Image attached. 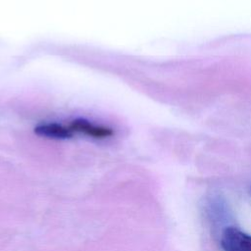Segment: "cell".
<instances>
[{"mask_svg": "<svg viewBox=\"0 0 251 251\" xmlns=\"http://www.w3.org/2000/svg\"><path fill=\"white\" fill-rule=\"evenodd\" d=\"M73 132H79L93 138H107L114 134L110 127L93 124L84 119H76L69 125Z\"/></svg>", "mask_w": 251, "mask_h": 251, "instance_id": "cell-2", "label": "cell"}, {"mask_svg": "<svg viewBox=\"0 0 251 251\" xmlns=\"http://www.w3.org/2000/svg\"><path fill=\"white\" fill-rule=\"evenodd\" d=\"M34 131L38 135L46 136L50 138H57V139L70 138L74 134L70 126H65L63 125H59L55 123L40 125L34 128Z\"/></svg>", "mask_w": 251, "mask_h": 251, "instance_id": "cell-3", "label": "cell"}, {"mask_svg": "<svg viewBox=\"0 0 251 251\" xmlns=\"http://www.w3.org/2000/svg\"><path fill=\"white\" fill-rule=\"evenodd\" d=\"M221 245L225 251H251V234L235 226L224 229Z\"/></svg>", "mask_w": 251, "mask_h": 251, "instance_id": "cell-1", "label": "cell"}]
</instances>
